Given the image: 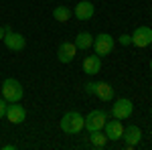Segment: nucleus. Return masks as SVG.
<instances>
[{
    "label": "nucleus",
    "instance_id": "nucleus-1",
    "mask_svg": "<svg viewBox=\"0 0 152 150\" xmlns=\"http://www.w3.org/2000/svg\"><path fill=\"white\" fill-rule=\"evenodd\" d=\"M83 122L85 118L77 112H67V114L61 118V130L65 134H79L83 130Z\"/></svg>",
    "mask_w": 152,
    "mask_h": 150
},
{
    "label": "nucleus",
    "instance_id": "nucleus-2",
    "mask_svg": "<svg viewBox=\"0 0 152 150\" xmlns=\"http://www.w3.org/2000/svg\"><path fill=\"white\" fill-rule=\"evenodd\" d=\"M23 85L18 83L16 79H12V77H8V79H4V83H2V97L8 102V104H14V102H20L23 100Z\"/></svg>",
    "mask_w": 152,
    "mask_h": 150
},
{
    "label": "nucleus",
    "instance_id": "nucleus-3",
    "mask_svg": "<svg viewBox=\"0 0 152 150\" xmlns=\"http://www.w3.org/2000/svg\"><path fill=\"white\" fill-rule=\"evenodd\" d=\"M83 87H85V91H87V93L97 95L102 102H112V100H114V87H112L107 81H97V83L89 81V83H85Z\"/></svg>",
    "mask_w": 152,
    "mask_h": 150
},
{
    "label": "nucleus",
    "instance_id": "nucleus-4",
    "mask_svg": "<svg viewBox=\"0 0 152 150\" xmlns=\"http://www.w3.org/2000/svg\"><path fill=\"white\" fill-rule=\"evenodd\" d=\"M105 120H107V116H105V112H104V110H94V112H89V114L85 116V122H83V128H85L87 132H95V130H104Z\"/></svg>",
    "mask_w": 152,
    "mask_h": 150
},
{
    "label": "nucleus",
    "instance_id": "nucleus-5",
    "mask_svg": "<svg viewBox=\"0 0 152 150\" xmlns=\"http://www.w3.org/2000/svg\"><path fill=\"white\" fill-rule=\"evenodd\" d=\"M91 47L95 49V55H99V57L110 55L114 51V37L107 35V33H102V35L94 37V45Z\"/></svg>",
    "mask_w": 152,
    "mask_h": 150
},
{
    "label": "nucleus",
    "instance_id": "nucleus-6",
    "mask_svg": "<svg viewBox=\"0 0 152 150\" xmlns=\"http://www.w3.org/2000/svg\"><path fill=\"white\" fill-rule=\"evenodd\" d=\"M132 112H134V104H132L130 100H126V97L116 100L114 105H112V116L118 118V120H126V118H130Z\"/></svg>",
    "mask_w": 152,
    "mask_h": 150
},
{
    "label": "nucleus",
    "instance_id": "nucleus-7",
    "mask_svg": "<svg viewBox=\"0 0 152 150\" xmlns=\"http://www.w3.org/2000/svg\"><path fill=\"white\" fill-rule=\"evenodd\" d=\"M104 134L107 136V140H122V134H124V126H122V122L120 120H105L104 124Z\"/></svg>",
    "mask_w": 152,
    "mask_h": 150
},
{
    "label": "nucleus",
    "instance_id": "nucleus-8",
    "mask_svg": "<svg viewBox=\"0 0 152 150\" xmlns=\"http://www.w3.org/2000/svg\"><path fill=\"white\" fill-rule=\"evenodd\" d=\"M132 43L136 47L152 45V29L150 26H138V29L132 33Z\"/></svg>",
    "mask_w": 152,
    "mask_h": 150
},
{
    "label": "nucleus",
    "instance_id": "nucleus-9",
    "mask_svg": "<svg viewBox=\"0 0 152 150\" xmlns=\"http://www.w3.org/2000/svg\"><path fill=\"white\" fill-rule=\"evenodd\" d=\"M2 43L6 45V49H10V51H23L24 45H26V39L20 33H6L4 39H2Z\"/></svg>",
    "mask_w": 152,
    "mask_h": 150
},
{
    "label": "nucleus",
    "instance_id": "nucleus-10",
    "mask_svg": "<svg viewBox=\"0 0 152 150\" xmlns=\"http://www.w3.org/2000/svg\"><path fill=\"white\" fill-rule=\"evenodd\" d=\"M6 118L12 124H23L24 118H26V112L18 102H14V104H8V108H6Z\"/></svg>",
    "mask_w": 152,
    "mask_h": 150
},
{
    "label": "nucleus",
    "instance_id": "nucleus-11",
    "mask_svg": "<svg viewBox=\"0 0 152 150\" xmlns=\"http://www.w3.org/2000/svg\"><path fill=\"white\" fill-rule=\"evenodd\" d=\"M77 55V47L75 43H61L59 45V51H57V57L61 63H71Z\"/></svg>",
    "mask_w": 152,
    "mask_h": 150
},
{
    "label": "nucleus",
    "instance_id": "nucleus-12",
    "mask_svg": "<svg viewBox=\"0 0 152 150\" xmlns=\"http://www.w3.org/2000/svg\"><path fill=\"white\" fill-rule=\"evenodd\" d=\"M122 138L126 140V146H128V148H134L136 144H140V140H142V130H140L138 126H128V128H124Z\"/></svg>",
    "mask_w": 152,
    "mask_h": 150
},
{
    "label": "nucleus",
    "instance_id": "nucleus-13",
    "mask_svg": "<svg viewBox=\"0 0 152 150\" xmlns=\"http://www.w3.org/2000/svg\"><path fill=\"white\" fill-rule=\"evenodd\" d=\"M94 12H95V8H94V4L91 2H87V0H81L77 6H75V16L79 18V20H89L91 16H94Z\"/></svg>",
    "mask_w": 152,
    "mask_h": 150
},
{
    "label": "nucleus",
    "instance_id": "nucleus-14",
    "mask_svg": "<svg viewBox=\"0 0 152 150\" xmlns=\"http://www.w3.org/2000/svg\"><path fill=\"white\" fill-rule=\"evenodd\" d=\"M83 71H85L87 75L99 73V71H102V57H99V55H89V57H85V61H83Z\"/></svg>",
    "mask_w": 152,
    "mask_h": 150
},
{
    "label": "nucleus",
    "instance_id": "nucleus-15",
    "mask_svg": "<svg viewBox=\"0 0 152 150\" xmlns=\"http://www.w3.org/2000/svg\"><path fill=\"white\" fill-rule=\"evenodd\" d=\"M94 45V37L89 35V33H79V35L75 37V47L77 49H81V51H85V49H89V47Z\"/></svg>",
    "mask_w": 152,
    "mask_h": 150
},
{
    "label": "nucleus",
    "instance_id": "nucleus-16",
    "mask_svg": "<svg viewBox=\"0 0 152 150\" xmlns=\"http://www.w3.org/2000/svg\"><path fill=\"white\" fill-rule=\"evenodd\" d=\"M89 142H91V146H95V148H104L105 144H107V136H105L102 130H95V132H89Z\"/></svg>",
    "mask_w": 152,
    "mask_h": 150
},
{
    "label": "nucleus",
    "instance_id": "nucleus-17",
    "mask_svg": "<svg viewBox=\"0 0 152 150\" xmlns=\"http://www.w3.org/2000/svg\"><path fill=\"white\" fill-rule=\"evenodd\" d=\"M53 16H55V20L57 23H67L71 18V10L67 6H57L55 10H53Z\"/></svg>",
    "mask_w": 152,
    "mask_h": 150
},
{
    "label": "nucleus",
    "instance_id": "nucleus-18",
    "mask_svg": "<svg viewBox=\"0 0 152 150\" xmlns=\"http://www.w3.org/2000/svg\"><path fill=\"white\" fill-rule=\"evenodd\" d=\"M6 108H8V102L0 97V118H6Z\"/></svg>",
    "mask_w": 152,
    "mask_h": 150
},
{
    "label": "nucleus",
    "instance_id": "nucleus-19",
    "mask_svg": "<svg viewBox=\"0 0 152 150\" xmlns=\"http://www.w3.org/2000/svg\"><path fill=\"white\" fill-rule=\"evenodd\" d=\"M118 41H120V45H130V43H132V37L130 35H120Z\"/></svg>",
    "mask_w": 152,
    "mask_h": 150
},
{
    "label": "nucleus",
    "instance_id": "nucleus-20",
    "mask_svg": "<svg viewBox=\"0 0 152 150\" xmlns=\"http://www.w3.org/2000/svg\"><path fill=\"white\" fill-rule=\"evenodd\" d=\"M4 35H6V33H4V26H0V41L4 39Z\"/></svg>",
    "mask_w": 152,
    "mask_h": 150
},
{
    "label": "nucleus",
    "instance_id": "nucleus-21",
    "mask_svg": "<svg viewBox=\"0 0 152 150\" xmlns=\"http://www.w3.org/2000/svg\"><path fill=\"white\" fill-rule=\"evenodd\" d=\"M150 71H152V59H150Z\"/></svg>",
    "mask_w": 152,
    "mask_h": 150
}]
</instances>
